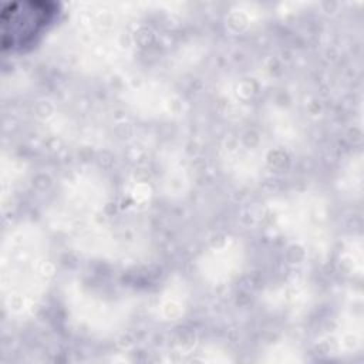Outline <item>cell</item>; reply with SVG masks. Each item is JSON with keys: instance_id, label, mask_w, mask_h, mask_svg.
Instances as JSON below:
<instances>
[{"instance_id": "obj_1", "label": "cell", "mask_w": 364, "mask_h": 364, "mask_svg": "<svg viewBox=\"0 0 364 364\" xmlns=\"http://www.w3.org/2000/svg\"><path fill=\"white\" fill-rule=\"evenodd\" d=\"M57 6L50 1H16L0 13L1 47L21 50L37 40L53 23Z\"/></svg>"}]
</instances>
